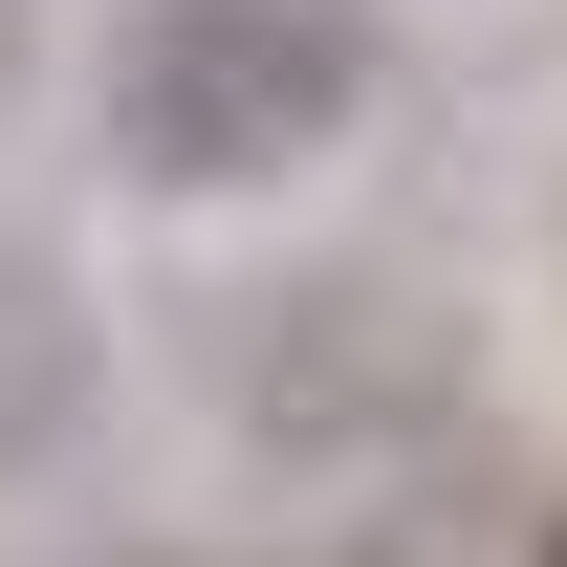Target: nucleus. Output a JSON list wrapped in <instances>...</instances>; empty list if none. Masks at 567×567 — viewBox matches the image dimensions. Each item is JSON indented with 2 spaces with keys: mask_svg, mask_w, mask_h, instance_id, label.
Returning a JSON list of instances; mask_svg holds the SVG:
<instances>
[{
  "mask_svg": "<svg viewBox=\"0 0 567 567\" xmlns=\"http://www.w3.org/2000/svg\"><path fill=\"white\" fill-rule=\"evenodd\" d=\"M87 110H110V175H153V197H262L306 153H350L371 22L350 0H132Z\"/></svg>",
  "mask_w": 567,
  "mask_h": 567,
  "instance_id": "1",
  "label": "nucleus"
},
{
  "mask_svg": "<svg viewBox=\"0 0 567 567\" xmlns=\"http://www.w3.org/2000/svg\"><path fill=\"white\" fill-rule=\"evenodd\" d=\"M66 415H87V284L44 262L22 218H0V481H22Z\"/></svg>",
  "mask_w": 567,
  "mask_h": 567,
  "instance_id": "2",
  "label": "nucleus"
},
{
  "mask_svg": "<svg viewBox=\"0 0 567 567\" xmlns=\"http://www.w3.org/2000/svg\"><path fill=\"white\" fill-rule=\"evenodd\" d=\"M22 22H44V0H0V66H22Z\"/></svg>",
  "mask_w": 567,
  "mask_h": 567,
  "instance_id": "3",
  "label": "nucleus"
}]
</instances>
